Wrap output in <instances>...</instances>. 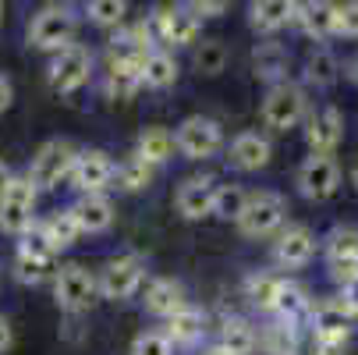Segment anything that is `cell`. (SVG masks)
<instances>
[{"label":"cell","mask_w":358,"mask_h":355,"mask_svg":"<svg viewBox=\"0 0 358 355\" xmlns=\"http://www.w3.org/2000/svg\"><path fill=\"white\" fill-rule=\"evenodd\" d=\"M36 199L39 188L29 174H11V181L0 192V231L8 235H29L36 228Z\"/></svg>","instance_id":"6da1fadb"},{"label":"cell","mask_w":358,"mask_h":355,"mask_svg":"<svg viewBox=\"0 0 358 355\" xmlns=\"http://www.w3.org/2000/svg\"><path fill=\"white\" fill-rule=\"evenodd\" d=\"M234 224L245 238H277V231L287 224V199L270 188L248 192V202Z\"/></svg>","instance_id":"7a4b0ae2"},{"label":"cell","mask_w":358,"mask_h":355,"mask_svg":"<svg viewBox=\"0 0 358 355\" xmlns=\"http://www.w3.org/2000/svg\"><path fill=\"white\" fill-rule=\"evenodd\" d=\"M259 118H263V125H266L270 132L287 135L291 128H298L305 118H309V99H305L301 85H294V82L270 85V89H266V96H263Z\"/></svg>","instance_id":"3957f363"},{"label":"cell","mask_w":358,"mask_h":355,"mask_svg":"<svg viewBox=\"0 0 358 355\" xmlns=\"http://www.w3.org/2000/svg\"><path fill=\"white\" fill-rule=\"evenodd\" d=\"M145 25L157 46H192L199 39L202 18L192 11V4H160L145 18Z\"/></svg>","instance_id":"277c9868"},{"label":"cell","mask_w":358,"mask_h":355,"mask_svg":"<svg viewBox=\"0 0 358 355\" xmlns=\"http://www.w3.org/2000/svg\"><path fill=\"white\" fill-rule=\"evenodd\" d=\"M57 256L61 252L43 238L39 228H32L29 235H22L18 252H15V277L22 284H43L50 277H57Z\"/></svg>","instance_id":"5b68a950"},{"label":"cell","mask_w":358,"mask_h":355,"mask_svg":"<svg viewBox=\"0 0 358 355\" xmlns=\"http://www.w3.org/2000/svg\"><path fill=\"white\" fill-rule=\"evenodd\" d=\"M54 298L68 316H78L99 298V277L82 263H64L54 277Z\"/></svg>","instance_id":"8992f818"},{"label":"cell","mask_w":358,"mask_h":355,"mask_svg":"<svg viewBox=\"0 0 358 355\" xmlns=\"http://www.w3.org/2000/svg\"><path fill=\"white\" fill-rule=\"evenodd\" d=\"M75 160H78V149L68 139H50V142H43L36 149V157H32V164H29L25 174L36 181V188L46 192V188H57L61 181L71 178Z\"/></svg>","instance_id":"52a82bcc"},{"label":"cell","mask_w":358,"mask_h":355,"mask_svg":"<svg viewBox=\"0 0 358 355\" xmlns=\"http://www.w3.org/2000/svg\"><path fill=\"white\" fill-rule=\"evenodd\" d=\"M174 139H178V153L185 160H210L224 149V128L217 118H206V114L185 118L178 125Z\"/></svg>","instance_id":"ba28073f"},{"label":"cell","mask_w":358,"mask_h":355,"mask_svg":"<svg viewBox=\"0 0 358 355\" xmlns=\"http://www.w3.org/2000/svg\"><path fill=\"white\" fill-rule=\"evenodd\" d=\"M96 277H99V295L110 302H124V298L138 295V288L145 284V263L135 252H121V256L107 260Z\"/></svg>","instance_id":"9c48e42d"},{"label":"cell","mask_w":358,"mask_h":355,"mask_svg":"<svg viewBox=\"0 0 358 355\" xmlns=\"http://www.w3.org/2000/svg\"><path fill=\"white\" fill-rule=\"evenodd\" d=\"M89 75H92V54L82 43H68L64 50L54 54V61H50V89L61 92V96L78 92L89 82Z\"/></svg>","instance_id":"30bf717a"},{"label":"cell","mask_w":358,"mask_h":355,"mask_svg":"<svg viewBox=\"0 0 358 355\" xmlns=\"http://www.w3.org/2000/svg\"><path fill=\"white\" fill-rule=\"evenodd\" d=\"M294 185L305 199H313V202H323L330 195H337L341 188V164L334 157H323V153H309L298 171H294Z\"/></svg>","instance_id":"8fae6325"},{"label":"cell","mask_w":358,"mask_h":355,"mask_svg":"<svg viewBox=\"0 0 358 355\" xmlns=\"http://www.w3.org/2000/svg\"><path fill=\"white\" fill-rule=\"evenodd\" d=\"M75 36V15L61 4H46L29 25V46L36 50H64Z\"/></svg>","instance_id":"7c38bea8"},{"label":"cell","mask_w":358,"mask_h":355,"mask_svg":"<svg viewBox=\"0 0 358 355\" xmlns=\"http://www.w3.org/2000/svg\"><path fill=\"white\" fill-rule=\"evenodd\" d=\"M323 260H327V274L337 284H348L358 277V228H334L327 235L323 245Z\"/></svg>","instance_id":"4fadbf2b"},{"label":"cell","mask_w":358,"mask_h":355,"mask_svg":"<svg viewBox=\"0 0 358 355\" xmlns=\"http://www.w3.org/2000/svg\"><path fill=\"white\" fill-rule=\"evenodd\" d=\"M68 181L78 188V195L107 192L117 181V164L110 160V153H103V149H78V160H75Z\"/></svg>","instance_id":"5bb4252c"},{"label":"cell","mask_w":358,"mask_h":355,"mask_svg":"<svg viewBox=\"0 0 358 355\" xmlns=\"http://www.w3.org/2000/svg\"><path fill=\"white\" fill-rule=\"evenodd\" d=\"M316 256V235L305 224H284L273 238V263L280 270H301Z\"/></svg>","instance_id":"9a60e30c"},{"label":"cell","mask_w":358,"mask_h":355,"mask_svg":"<svg viewBox=\"0 0 358 355\" xmlns=\"http://www.w3.org/2000/svg\"><path fill=\"white\" fill-rule=\"evenodd\" d=\"M213 199H217V181L213 178L188 174L174 192V210L185 221H206V217H213Z\"/></svg>","instance_id":"2e32d148"},{"label":"cell","mask_w":358,"mask_h":355,"mask_svg":"<svg viewBox=\"0 0 358 355\" xmlns=\"http://www.w3.org/2000/svg\"><path fill=\"white\" fill-rule=\"evenodd\" d=\"M341 139H344V118L337 107H320L305 118V146H309V153L334 157Z\"/></svg>","instance_id":"e0dca14e"},{"label":"cell","mask_w":358,"mask_h":355,"mask_svg":"<svg viewBox=\"0 0 358 355\" xmlns=\"http://www.w3.org/2000/svg\"><path fill=\"white\" fill-rule=\"evenodd\" d=\"M273 160V142L263 135V132H241L231 139L227 146V164L241 174H252V171H263L266 164Z\"/></svg>","instance_id":"ac0fdd59"},{"label":"cell","mask_w":358,"mask_h":355,"mask_svg":"<svg viewBox=\"0 0 358 355\" xmlns=\"http://www.w3.org/2000/svg\"><path fill=\"white\" fill-rule=\"evenodd\" d=\"M337 8L341 0H301L294 25L309 39H330L337 36Z\"/></svg>","instance_id":"d6986e66"},{"label":"cell","mask_w":358,"mask_h":355,"mask_svg":"<svg viewBox=\"0 0 358 355\" xmlns=\"http://www.w3.org/2000/svg\"><path fill=\"white\" fill-rule=\"evenodd\" d=\"M142 306H145V313H149V316L167 320V316H174L181 306H188V298H185L181 281H174V277H152V281L145 284Z\"/></svg>","instance_id":"ffe728a7"},{"label":"cell","mask_w":358,"mask_h":355,"mask_svg":"<svg viewBox=\"0 0 358 355\" xmlns=\"http://www.w3.org/2000/svg\"><path fill=\"white\" fill-rule=\"evenodd\" d=\"M298 4H301V0H252V8H248V22H252V29H255V32L273 36V32H280L284 25H291V22H294Z\"/></svg>","instance_id":"44dd1931"},{"label":"cell","mask_w":358,"mask_h":355,"mask_svg":"<svg viewBox=\"0 0 358 355\" xmlns=\"http://www.w3.org/2000/svg\"><path fill=\"white\" fill-rule=\"evenodd\" d=\"M75 217H78V228L82 235H103L110 224H114V202L107 192H89V195H78L75 202Z\"/></svg>","instance_id":"7402d4cb"},{"label":"cell","mask_w":358,"mask_h":355,"mask_svg":"<svg viewBox=\"0 0 358 355\" xmlns=\"http://www.w3.org/2000/svg\"><path fill=\"white\" fill-rule=\"evenodd\" d=\"M164 334L174 341V348H188V344H199V337L206 334V313L199 306H181L174 316L164 320Z\"/></svg>","instance_id":"603a6c76"},{"label":"cell","mask_w":358,"mask_h":355,"mask_svg":"<svg viewBox=\"0 0 358 355\" xmlns=\"http://www.w3.org/2000/svg\"><path fill=\"white\" fill-rule=\"evenodd\" d=\"M142 57H110V68H107V96L110 99H131L142 89Z\"/></svg>","instance_id":"cb8c5ba5"},{"label":"cell","mask_w":358,"mask_h":355,"mask_svg":"<svg viewBox=\"0 0 358 355\" xmlns=\"http://www.w3.org/2000/svg\"><path fill=\"white\" fill-rule=\"evenodd\" d=\"M174 149H178V139H174L164 125H149V128H142L138 139H135V153L145 157L152 167H164V164L174 157Z\"/></svg>","instance_id":"d4e9b609"},{"label":"cell","mask_w":358,"mask_h":355,"mask_svg":"<svg viewBox=\"0 0 358 355\" xmlns=\"http://www.w3.org/2000/svg\"><path fill=\"white\" fill-rule=\"evenodd\" d=\"M287 50L280 43H259L255 46V54H252V68H255V78H263L266 85H280L287 82Z\"/></svg>","instance_id":"484cf974"},{"label":"cell","mask_w":358,"mask_h":355,"mask_svg":"<svg viewBox=\"0 0 358 355\" xmlns=\"http://www.w3.org/2000/svg\"><path fill=\"white\" fill-rule=\"evenodd\" d=\"M217 344L227 355H255V348H259V330H255L248 320H241V316H227L220 323Z\"/></svg>","instance_id":"4316f807"},{"label":"cell","mask_w":358,"mask_h":355,"mask_svg":"<svg viewBox=\"0 0 358 355\" xmlns=\"http://www.w3.org/2000/svg\"><path fill=\"white\" fill-rule=\"evenodd\" d=\"M309 309H313L309 291H305L298 281H287V277H284V288H280V295H277V306H273L270 316H273V320H284V323H305Z\"/></svg>","instance_id":"83f0119b"},{"label":"cell","mask_w":358,"mask_h":355,"mask_svg":"<svg viewBox=\"0 0 358 355\" xmlns=\"http://www.w3.org/2000/svg\"><path fill=\"white\" fill-rule=\"evenodd\" d=\"M39 231H43V238L54 245L57 252H64V249H71L78 238H82V228H78V217H75V210L68 207V210H57V214H50L43 224H36Z\"/></svg>","instance_id":"f1b7e54d"},{"label":"cell","mask_w":358,"mask_h":355,"mask_svg":"<svg viewBox=\"0 0 358 355\" xmlns=\"http://www.w3.org/2000/svg\"><path fill=\"white\" fill-rule=\"evenodd\" d=\"M178 82V61L167 50H149L142 57V85L145 89H171Z\"/></svg>","instance_id":"f546056e"},{"label":"cell","mask_w":358,"mask_h":355,"mask_svg":"<svg viewBox=\"0 0 358 355\" xmlns=\"http://www.w3.org/2000/svg\"><path fill=\"white\" fill-rule=\"evenodd\" d=\"M337 78H341V61L334 57V50H327V46L309 50V57H305V82L327 89V85H334Z\"/></svg>","instance_id":"4dcf8cb0"},{"label":"cell","mask_w":358,"mask_h":355,"mask_svg":"<svg viewBox=\"0 0 358 355\" xmlns=\"http://www.w3.org/2000/svg\"><path fill=\"white\" fill-rule=\"evenodd\" d=\"M152 178H157V167H152L145 157H138L135 149L117 164V185L124 192H145L152 185Z\"/></svg>","instance_id":"1f68e13d"},{"label":"cell","mask_w":358,"mask_h":355,"mask_svg":"<svg viewBox=\"0 0 358 355\" xmlns=\"http://www.w3.org/2000/svg\"><path fill=\"white\" fill-rule=\"evenodd\" d=\"M280 288H284V277H280V274H252V277L245 281V295H248V302H252L259 313H273Z\"/></svg>","instance_id":"d6a6232c"},{"label":"cell","mask_w":358,"mask_h":355,"mask_svg":"<svg viewBox=\"0 0 358 355\" xmlns=\"http://www.w3.org/2000/svg\"><path fill=\"white\" fill-rule=\"evenodd\" d=\"M259 348L266 355H298V323L273 320L270 327L259 330Z\"/></svg>","instance_id":"836d02e7"},{"label":"cell","mask_w":358,"mask_h":355,"mask_svg":"<svg viewBox=\"0 0 358 355\" xmlns=\"http://www.w3.org/2000/svg\"><path fill=\"white\" fill-rule=\"evenodd\" d=\"M227 46L220 43V39H202V43H195V68H199V75H220L224 68H227Z\"/></svg>","instance_id":"e575fe53"},{"label":"cell","mask_w":358,"mask_h":355,"mask_svg":"<svg viewBox=\"0 0 358 355\" xmlns=\"http://www.w3.org/2000/svg\"><path fill=\"white\" fill-rule=\"evenodd\" d=\"M85 15L99 29H121L128 18V0H89Z\"/></svg>","instance_id":"d590c367"},{"label":"cell","mask_w":358,"mask_h":355,"mask_svg":"<svg viewBox=\"0 0 358 355\" xmlns=\"http://www.w3.org/2000/svg\"><path fill=\"white\" fill-rule=\"evenodd\" d=\"M245 202H248V192L241 185H217V199H213V217L220 221H238L241 210H245Z\"/></svg>","instance_id":"8d00e7d4"},{"label":"cell","mask_w":358,"mask_h":355,"mask_svg":"<svg viewBox=\"0 0 358 355\" xmlns=\"http://www.w3.org/2000/svg\"><path fill=\"white\" fill-rule=\"evenodd\" d=\"M128 355H174V341L164 330H142L135 334Z\"/></svg>","instance_id":"74e56055"},{"label":"cell","mask_w":358,"mask_h":355,"mask_svg":"<svg viewBox=\"0 0 358 355\" xmlns=\"http://www.w3.org/2000/svg\"><path fill=\"white\" fill-rule=\"evenodd\" d=\"M337 36L358 39V0H341V8H337Z\"/></svg>","instance_id":"f35d334b"},{"label":"cell","mask_w":358,"mask_h":355,"mask_svg":"<svg viewBox=\"0 0 358 355\" xmlns=\"http://www.w3.org/2000/svg\"><path fill=\"white\" fill-rule=\"evenodd\" d=\"M188 4L199 18H220L231 8V0H188Z\"/></svg>","instance_id":"ab89813d"},{"label":"cell","mask_w":358,"mask_h":355,"mask_svg":"<svg viewBox=\"0 0 358 355\" xmlns=\"http://www.w3.org/2000/svg\"><path fill=\"white\" fill-rule=\"evenodd\" d=\"M341 302H344V309L358 320V277L355 281H348V284H341V295H337Z\"/></svg>","instance_id":"60d3db41"},{"label":"cell","mask_w":358,"mask_h":355,"mask_svg":"<svg viewBox=\"0 0 358 355\" xmlns=\"http://www.w3.org/2000/svg\"><path fill=\"white\" fill-rule=\"evenodd\" d=\"M11 104H15V85L8 75H0V114H8Z\"/></svg>","instance_id":"b9f144b4"},{"label":"cell","mask_w":358,"mask_h":355,"mask_svg":"<svg viewBox=\"0 0 358 355\" xmlns=\"http://www.w3.org/2000/svg\"><path fill=\"white\" fill-rule=\"evenodd\" d=\"M11 341H15V330H11V320L0 313V355H4L8 348H11Z\"/></svg>","instance_id":"7bdbcfd3"},{"label":"cell","mask_w":358,"mask_h":355,"mask_svg":"<svg viewBox=\"0 0 358 355\" xmlns=\"http://www.w3.org/2000/svg\"><path fill=\"white\" fill-rule=\"evenodd\" d=\"M11 181V171L4 167V160H0V192H4V185Z\"/></svg>","instance_id":"ee69618b"},{"label":"cell","mask_w":358,"mask_h":355,"mask_svg":"<svg viewBox=\"0 0 358 355\" xmlns=\"http://www.w3.org/2000/svg\"><path fill=\"white\" fill-rule=\"evenodd\" d=\"M344 75H348V78H351V82H355V85H358V61H351V64H348V71H344Z\"/></svg>","instance_id":"f6af8a7d"},{"label":"cell","mask_w":358,"mask_h":355,"mask_svg":"<svg viewBox=\"0 0 358 355\" xmlns=\"http://www.w3.org/2000/svg\"><path fill=\"white\" fill-rule=\"evenodd\" d=\"M199 355H227V351H224L220 344H213V348H206V351H199Z\"/></svg>","instance_id":"bcb514c9"},{"label":"cell","mask_w":358,"mask_h":355,"mask_svg":"<svg viewBox=\"0 0 358 355\" xmlns=\"http://www.w3.org/2000/svg\"><path fill=\"white\" fill-rule=\"evenodd\" d=\"M351 181H355V188H358V160H355V167H351Z\"/></svg>","instance_id":"7dc6e473"},{"label":"cell","mask_w":358,"mask_h":355,"mask_svg":"<svg viewBox=\"0 0 358 355\" xmlns=\"http://www.w3.org/2000/svg\"><path fill=\"white\" fill-rule=\"evenodd\" d=\"M0 22H4V0H0Z\"/></svg>","instance_id":"c3c4849f"}]
</instances>
